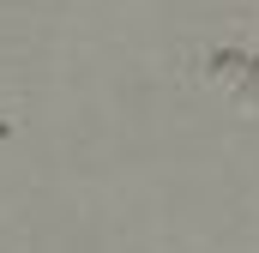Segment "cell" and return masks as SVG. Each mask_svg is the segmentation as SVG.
I'll return each mask as SVG.
<instances>
[{"mask_svg":"<svg viewBox=\"0 0 259 253\" xmlns=\"http://www.w3.org/2000/svg\"><path fill=\"white\" fill-rule=\"evenodd\" d=\"M12 139H18V115H12V109H0V145H12Z\"/></svg>","mask_w":259,"mask_h":253,"instance_id":"7a4b0ae2","label":"cell"},{"mask_svg":"<svg viewBox=\"0 0 259 253\" xmlns=\"http://www.w3.org/2000/svg\"><path fill=\"white\" fill-rule=\"evenodd\" d=\"M253 55V36L247 30H235V36H223L217 49H181V61H175V78L193 91V85H235L241 78V66Z\"/></svg>","mask_w":259,"mask_h":253,"instance_id":"6da1fadb","label":"cell"}]
</instances>
